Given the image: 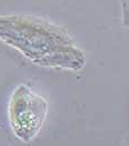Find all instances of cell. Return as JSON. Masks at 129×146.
Listing matches in <instances>:
<instances>
[{
  "label": "cell",
  "instance_id": "cell-1",
  "mask_svg": "<svg viewBox=\"0 0 129 146\" xmlns=\"http://www.w3.org/2000/svg\"><path fill=\"white\" fill-rule=\"evenodd\" d=\"M0 40L36 65L79 70L85 55L64 29L34 16H0Z\"/></svg>",
  "mask_w": 129,
  "mask_h": 146
},
{
  "label": "cell",
  "instance_id": "cell-2",
  "mask_svg": "<svg viewBox=\"0 0 129 146\" xmlns=\"http://www.w3.org/2000/svg\"><path fill=\"white\" fill-rule=\"evenodd\" d=\"M48 103L29 86L21 84L12 92L8 104V119L13 135L24 143L37 137L46 122Z\"/></svg>",
  "mask_w": 129,
  "mask_h": 146
},
{
  "label": "cell",
  "instance_id": "cell-3",
  "mask_svg": "<svg viewBox=\"0 0 129 146\" xmlns=\"http://www.w3.org/2000/svg\"><path fill=\"white\" fill-rule=\"evenodd\" d=\"M121 146H129V137H127V138H126V141H125V142L121 144Z\"/></svg>",
  "mask_w": 129,
  "mask_h": 146
}]
</instances>
